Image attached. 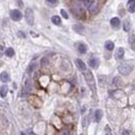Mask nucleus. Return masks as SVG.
I'll return each mask as SVG.
<instances>
[{
	"label": "nucleus",
	"instance_id": "obj_1",
	"mask_svg": "<svg viewBox=\"0 0 135 135\" xmlns=\"http://www.w3.org/2000/svg\"><path fill=\"white\" fill-rule=\"evenodd\" d=\"M72 10H73V14L77 17V18H80V19H82V18H84L85 17V12H84V10L82 9V6L80 5V4H76V5H74L73 8H72Z\"/></svg>",
	"mask_w": 135,
	"mask_h": 135
},
{
	"label": "nucleus",
	"instance_id": "obj_2",
	"mask_svg": "<svg viewBox=\"0 0 135 135\" xmlns=\"http://www.w3.org/2000/svg\"><path fill=\"white\" fill-rule=\"evenodd\" d=\"M25 19H26V22L29 25H33V23H34V14H33V11L29 8H27L25 10Z\"/></svg>",
	"mask_w": 135,
	"mask_h": 135
},
{
	"label": "nucleus",
	"instance_id": "obj_3",
	"mask_svg": "<svg viewBox=\"0 0 135 135\" xmlns=\"http://www.w3.org/2000/svg\"><path fill=\"white\" fill-rule=\"evenodd\" d=\"M84 78L89 86H91V88H94L95 87V78H94L93 73L90 71H84Z\"/></svg>",
	"mask_w": 135,
	"mask_h": 135
},
{
	"label": "nucleus",
	"instance_id": "obj_4",
	"mask_svg": "<svg viewBox=\"0 0 135 135\" xmlns=\"http://www.w3.org/2000/svg\"><path fill=\"white\" fill-rule=\"evenodd\" d=\"M28 101H29V103L33 106V107H35V108H40L41 106H42L41 99L38 98L37 96H30L29 98H28Z\"/></svg>",
	"mask_w": 135,
	"mask_h": 135
},
{
	"label": "nucleus",
	"instance_id": "obj_5",
	"mask_svg": "<svg viewBox=\"0 0 135 135\" xmlns=\"http://www.w3.org/2000/svg\"><path fill=\"white\" fill-rule=\"evenodd\" d=\"M132 71V68L129 65H126V63H123V65L118 66V72L122 75H129Z\"/></svg>",
	"mask_w": 135,
	"mask_h": 135
},
{
	"label": "nucleus",
	"instance_id": "obj_6",
	"mask_svg": "<svg viewBox=\"0 0 135 135\" xmlns=\"http://www.w3.org/2000/svg\"><path fill=\"white\" fill-rule=\"evenodd\" d=\"M10 16H11V19L13 21L18 22V21H20L21 19H22V13H21L19 10H12Z\"/></svg>",
	"mask_w": 135,
	"mask_h": 135
},
{
	"label": "nucleus",
	"instance_id": "obj_7",
	"mask_svg": "<svg viewBox=\"0 0 135 135\" xmlns=\"http://www.w3.org/2000/svg\"><path fill=\"white\" fill-rule=\"evenodd\" d=\"M88 65L93 69H97L99 67V65H100V60H99L97 57H91L88 60Z\"/></svg>",
	"mask_w": 135,
	"mask_h": 135
},
{
	"label": "nucleus",
	"instance_id": "obj_8",
	"mask_svg": "<svg viewBox=\"0 0 135 135\" xmlns=\"http://www.w3.org/2000/svg\"><path fill=\"white\" fill-rule=\"evenodd\" d=\"M75 62H76L77 68L79 69V71H82V72H84V71H86V65H85V63H84L81 59L77 58V59L75 60Z\"/></svg>",
	"mask_w": 135,
	"mask_h": 135
},
{
	"label": "nucleus",
	"instance_id": "obj_9",
	"mask_svg": "<svg viewBox=\"0 0 135 135\" xmlns=\"http://www.w3.org/2000/svg\"><path fill=\"white\" fill-rule=\"evenodd\" d=\"M110 25L112 28H114V29H118L119 25H120V20L118 18H112L110 20Z\"/></svg>",
	"mask_w": 135,
	"mask_h": 135
},
{
	"label": "nucleus",
	"instance_id": "obj_10",
	"mask_svg": "<svg viewBox=\"0 0 135 135\" xmlns=\"http://www.w3.org/2000/svg\"><path fill=\"white\" fill-rule=\"evenodd\" d=\"M77 50L80 54H85L87 51V47L83 43H79V44H77Z\"/></svg>",
	"mask_w": 135,
	"mask_h": 135
},
{
	"label": "nucleus",
	"instance_id": "obj_11",
	"mask_svg": "<svg viewBox=\"0 0 135 135\" xmlns=\"http://www.w3.org/2000/svg\"><path fill=\"white\" fill-rule=\"evenodd\" d=\"M124 55H125V50H124V48H122V47H119V48H117V50H116V52H115V57H116V59H123L124 58Z\"/></svg>",
	"mask_w": 135,
	"mask_h": 135
},
{
	"label": "nucleus",
	"instance_id": "obj_12",
	"mask_svg": "<svg viewBox=\"0 0 135 135\" xmlns=\"http://www.w3.org/2000/svg\"><path fill=\"white\" fill-rule=\"evenodd\" d=\"M73 29H74L75 32L79 33V34H82L84 32V26L82 24H75L73 26Z\"/></svg>",
	"mask_w": 135,
	"mask_h": 135
},
{
	"label": "nucleus",
	"instance_id": "obj_13",
	"mask_svg": "<svg viewBox=\"0 0 135 135\" xmlns=\"http://www.w3.org/2000/svg\"><path fill=\"white\" fill-rule=\"evenodd\" d=\"M127 10L129 13H135V0H129L127 4Z\"/></svg>",
	"mask_w": 135,
	"mask_h": 135
},
{
	"label": "nucleus",
	"instance_id": "obj_14",
	"mask_svg": "<svg viewBox=\"0 0 135 135\" xmlns=\"http://www.w3.org/2000/svg\"><path fill=\"white\" fill-rule=\"evenodd\" d=\"M9 93V86L6 84H3L1 87H0V96H1L2 98L6 97V95H8Z\"/></svg>",
	"mask_w": 135,
	"mask_h": 135
},
{
	"label": "nucleus",
	"instance_id": "obj_15",
	"mask_svg": "<svg viewBox=\"0 0 135 135\" xmlns=\"http://www.w3.org/2000/svg\"><path fill=\"white\" fill-rule=\"evenodd\" d=\"M10 74L8 72H2L1 74H0V80H1L2 82L6 83V82H9L10 81Z\"/></svg>",
	"mask_w": 135,
	"mask_h": 135
},
{
	"label": "nucleus",
	"instance_id": "obj_16",
	"mask_svg": "<svg viewBox=\"0 0 135 135\" xmlns=\"http://www.w3.org/2000/svg\"><path fill=\"white\" fill-rule=\"evenodd\" d=\"M102 116H103V111L101 109H98L95 111V120L97 123H99L102 119Z\"/></svg>",
	"mask_w": 135,
	"mask_h": 135
},
{
	"label": "nucleus",
	"instance_id": "obj_17",
	"mask_svg": "<svg viewBox=\"0 0 135 135\" xmlns=\"http://www.w3.org/2000/svg\"><path fill=\"white\" fill-rule=\"evenodd\" d=\"M37 68H38V63L37 62H31L29 66H28V68H27V73L28 74H31L32 72H34L35 70H37Z\"/></svg>",
	"mask_w": 135,
	"mask_h": 135
},
{
	"label": "nucleus",
	"instance_id": "obj_18",
	"mask_svg": "<svg viewBox=\"0 0 135 135\" xmlns=\"http://www.w3.org/2000/svg\"><path fill=\"white\" fill-rule=\"evenodd\" d=\"M130 28H131L130 20H129V19H126V20L124 21V24H123V29H124L126 32H128V31L130 30Z\"/></svg>",
	"mask_w": 135,
	"mask_h": 135
},
{
	"label": "nucleus",
	"instance_id": "obj_19",
	"mask_svg": "<svg viewBox=\"0 0 135 135\" xmlns=\"http://www.w3.org/2000/svg\"><path fill=\"white\" fill-rule=\"evenodd\" d=\"M82 3H83V5L85 6V8L90 9L91 6L94 5V3H95V0H82Z\"/></svg>",
	"mask_w": 135,
	"mask_h": 135
},
{
	"label": "nucleus",
	"instance_id": "obj_20",
	"mask_svg": "<svg viewBox=\"0 0 135 135\" xmlns=\"http://www.w3.org/2000/svg\"><path fill=\"white\" fill-rule=\"evenodd\" d=\"M105 48L107 49L108 51H112L113 49H114V44H113V42L111 41H107L105 43Z\"/></svg>",
	"mask_w": 135,
	"mask_h": 135
},
{
	"label": "nucleus",
	"instance_id": "obj_21",
	"mask_svg": "<svg viewBox=\"0 0 135 135\" xmlns=\"http://www.w3.org/2000/svg\"><path fill=\"white\" fill-rule=\"evenodd\" d=\"M51 21L54 25H60L61 24V19H60L59 16H53L51 18Z\"/></svg>",
	"mask_w": 135,
	"mask_h": 135
},
{
	"label": "nucleus",
	"instance_id": "obj_22",
	"mask_svg": "<svg viewBox=\"0 0 135 135\" xmlns=\"http://www.w3.org/2000/svg\"><path fill=\"white\" fill-rule=\"evenodd\" d=\"M4 54L8 56V57H13L14 54H15V51H14L13 48H8L6 50L4 51Z\"/></svg>",
	"mask_w": 135,
	"mask_h": 135
},
{
	"label": "nucleus",
	"instance_id": "obj_23",
	"mask_svg": "<svg viewBox=\"0 0 135 135\" xmlns=\"http://www.w3.org/2000/svg\"><path fill=\"white\" fill-rule=\"evenodd\" d=\"M128 41H129V44L131 46H134L135 45V34L134 33H131L129 35V39H128Z\"/></svg>",
	"mask_w": 135,
	"mask_h": 135
},
{
	"label": "nucleus",
	"instance_id": "obj_24",
	"mask_svg": "<svg viewBox=\"0 0 135 135\" xmlns=\"http://www.w3.org/2000/svg\"><path fill=\"white\" fill-rule=\"evenodd\" d=\"M30 89H31L30 81H29V79H26V81H25V90L26 91H30Z\"/></svg>",
	"mask_w": 135,
	"mask_h": 135
},
{
	"label": "nucleus",
	"instance_id": "obj_25",
	"mask_svg": "<svg viewBox=\"0 0 135 135\" xmlns=\"http://www.w3.org/2000/svg\"><path fill=\"white\" fill-rule=\"evenodd\" d=\"M48 63H49V59H48L47 57H43V58H42V60H41V66H42V67L47 66Z\"/></svg>",
	"mask_w": 135,
	"mask_h": 135
},
{
	"label": "nucleus",
	"instance_id": "obj_26",
	"mask_svg": "<svg viewBox=\"0 0 135 135\" xmlns=\"http://www.w3.org/2000/svg\"><path fill=\"white\" fill-rule=\"evenodd\" d=\"M60 14H61V16L65 18V19H69V15H68V13H67L65 10H61V11H60Z\"/></svg>",
	"mask_w": 135,
	"mask_h": 135
},
{
	"label": "nucleus",
	"instance_id": "obj_27",
	"mask_svg": "<svg viewBox=\"0 0 135 135\" xmlns=\"http://www.w3.org/2000/svg\"><path fill=\"white\" fill-rule=\"evenodd\" d=\"M113 84L114 85H119L120 84V79L118 77H115L114 79H113Z\"/></svg>",
	"mask_w": 135,
	"mask_h": 135
},
{
	"label": "nucleus",
	"instance_id": "obj_28",
	"mask_svg": "<svg viewBox=\"0 0 135 135\" xmlns=\"http://www.w3.org/2000/svg\"><path fill=\"white\" fill-rule=\"evenodd\" d=\"M46 1L49 4H52V5H56V4L58 3V0H46Z\"/></svg>",
	"mask_w": 135,
	"mask_h": 135
},
{
	"label": "nucleus",
	"instance_id": "obj_29",
	"mask_svg": "<svg viewBox=\"0 0 135 135\" xmlns=\"http://www.w3.org/2000/svg\"><path fill=\"white\" fill-rule=\"evenodd\" d=\"M18 37L24 39V38H25V34H24V32H22V31H19V32H18Z\"/></svg>",
	"mask_w": 135,
	"mask_h": 135
},
{
	"label": "nucleus",
	"instance_id": "obj_30",
	"mask_svg": "<svg viewBox=\"0 0 135 135\" xmlns=\"http://www.w3.org/2000/svg\"><path fill=\"white\" fill-rule=\"evenodd\" d=\"M122 135H130V133H129V131H128V130H124Z\"/></svg>",
	"mask_w": 135,
	"mask_h": 135
},
{
	"label": "nucleus",
	"instance_id": "obj_31",
	"mask_svg": "<svg viewBox=\"0 0 135 135\" xmlns=\"http://www.w3.org/2000/svg\"><path fill=\"white\" fill-rule=\"evenodd\" d=\"M106 129H107L108 131H107V132H106V134H105V135H112V134H111V132L109 131V128H108V127H106Z\"/></svg>",
	"mask_w": 135,
	"mask_h": 135
},
{
	"label": "nucleus",
	"instance_id": "obj_32",
	"mask_svg": "<svg viewBox=\"0 0 135 135\" xmlns=\"http://www.w3.org/2000/svg\"><path fill=\"white\" fill-rule=\"evenodd\" d=\"M21 135H25V133H23V132H21Z\"/></svg>",
	"mask_w": 135,
	"mask_h": 135
}]
</instances>
